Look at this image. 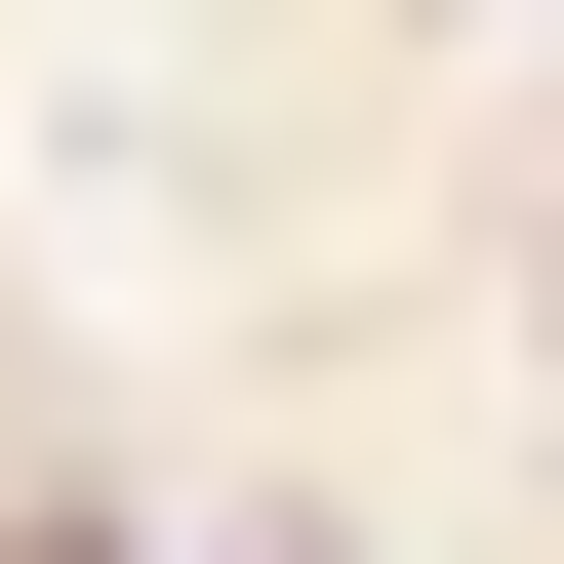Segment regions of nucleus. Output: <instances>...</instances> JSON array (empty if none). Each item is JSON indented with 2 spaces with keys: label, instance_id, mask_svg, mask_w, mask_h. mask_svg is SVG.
<instances>
[{
  "label": "nucleus",
  "instance_id": "1",
  "mask_svg": "<svg viewBox=\"0 0 564 564\" xmlns=\"http://www.w3.org/2000/svg\"><path fill=\"white\" fill-rule=\"evenodd\" d=\"M0 564H121V524H0Z\"/></svg>",
  "mask_w": 564,
  "mask_h": 564
}]
</instances>
